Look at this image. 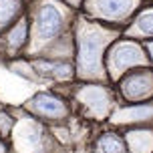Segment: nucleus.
Listing matches in <instances>:
<instances>
[{
    "label": "nucleus",
    "mask_w": 153,
    "mask_h": 153,
    "mask_svg": "<svg viewBox=\"0 0 153 153\" xmlns=\"http://www.w3.org/2000/svg\"><path fill=\"white\" fill-rule=\"evenodd\" d=\"M97 4L105 14H121L127 8H131L133 0H99Z\"/></svg>",
    "instance_id": "423d86ee"
},
{
    "label": "nucleus",
    "mask_w": 153,
    "mask_h": 153,
    "mask_svg": "<svg viewBox=\"0 0 153 153\" xmlns=\"http://www.w3.org/2000/svg\"><path fill=\"white\" fill-rule=\"evenodd\" d=\"M34 107L46 115H59L62 109V103H59L56 99L48 97V95H38L36 99H34Z\"/></svg>",
    "instance_id": "39448f33"
},
{
    "label": "nucleus",
    "mask_w": 153,
    "mask_h": 153,
    "mask_svg": "<svg viewBox=\"0 0 153 153\" xmlns=\"http://www.w3.org/2000/svg\"><path fill=\"white\" fill-rule=\"evenodd\" d=\"M87 93V101H89V105H93L95 109H99V111H103V109L107 107V95H105V91H101V89H89Z\"/></svg>",
    "instance_id": "0eeeda50"
},
{
    "label": "nucleus",
    "mask_w": 153,
    "mask_h": 153,
    "mask_svg": "<svg viewBox=\"0 0 153 153\" xmlns=\"http://www.w3.org/2000/svg\"><path fill=\"white\" fill-rule=\"evenodd\" d=\"M101 145H103V151L105 153H123L125 151L123 141L119 137H115V135H105L103 141H101Z\"/></svg>",
    "instance_id": "6e6552de"
},
{
    "label": "nucleus",
    "mask_w": 153,
    "mask_h": 153,
    "mask_svg": "<svg viewBox=\"0 0 153 153\" xmlns=\"http://www.w3.org/2000/svg\"><path fill=\"white\" fill-rule=\"evenodd\" d=\"M115 62L119 65V67H127V65H135V62L141 61V51H139L137 46L129 45V42H125L123 46H119L113 54Z\"/></svg>",
    "instance_id": "7ed1b4c3"
},
{
    "label": "nucleus",
    "mask_w": 153,
    "mask_h": 153,
    "mask_svg": "<svg viewBox=\"0 0 153 153\" xmlns=\"http://www.w3.org/2000/svg\"><path fill=\"white\" fill-rule=\"evenodd\" d=\"M38 28H40V36L42 38H51L54 36L59 28H61V14L53 4H46L40 10L38 16Z\"/></svg>",
    "instance_id": "f03ea898"
},
{
    "label": "nucleus",
    "mask_w": 153,
    "mask_h": 153,
    "mask_svg": "<svg viewBox=\"0 0 153 153\" xmlns=\"http://www.w3.org/2000/svg\"><path fill=\"white\" fill-rule=\"evenodd\" d=\"M137 26L143 32H151V34H153V12H149V14H145V16H141V18L137 20Z\"/></svg>",
    "instance_id": "9d476101"
},
{
    "label": "nucleus",
    "mask_w": 153,
    "mask_h": 153,
    "mask_svg": "<svg viewBox=\"0 0 153 153\" xmlns=\"http://www.w3.org/2000/svg\"><path fill=\"white\" fill-rule=\"evenodd\" d=\"M24 36H26V28H24V24H20L18 28H16L14 32H12V36H10V40L14 42V45H22Z\"/></svg>",
    "instance_id": "9b49d317"
},
{
    "label": "nucleus",
    "mask_w": 153,
    "mask_h": 153,
    "mask_svg": "<svg viewBox=\"0 0 153 153\" xmlns=\"http://www.w3.org/2000/svg\"><path fill=\"white\" fill-rule=\"evenodd\" d=\"M16 0H0V20L4 22V20H8L10 16L14 14L16 10Z\"/></svg>",
    "instance_id": "1a4fd4ad"
},
{
    "label": "nucleus",
    "mask_w": 153,
    "mask_h": 153,
    "mask_svg": "<svg viewBox=\"0 0 153 153\" xmlns=\"http://www.w3.org/2000/svg\"><path fill=\"white\" fill-rule=\"evenodd\" d=\"M147 75H133L127 81V95L129 97H139V95H147L149 89H151V83L149 79H145Z\"/></svg>",
    "instance_id": "20e7f679"
},
{
    "label": "nucleus",
    "mask_w": 153,
    "mask_h": 153,
    "mask_svg": "<svg viewBox=\"0 0 153 153\" xmlns=\"http://www.w3.org/2000/svg\"><path fill=\"white\" fill-rule=\"evenodd\" d=\"M149 53H151V56H153V42H149Z\"/></svg>",
    "instance_id": "f8f14e48"
},
{
    "label": "nucleus",
    "mask_w": 153,
    "mask_h": 153,
    "mask_svg": "<svg viewBox=\"0 0 153 153\" xmlns=\"http://www.w3.org/2000/svg\"><path fill=\"white\" fill-rule=\"evenodd\" d=\"M101 48H103V38L97 32H89L85 34L81 40V48H79V61H81V69L83 71H95L99 65Z\"/></svg>",
    "instance_id": "f257e3e1"
}]
</instances>
